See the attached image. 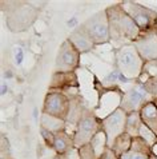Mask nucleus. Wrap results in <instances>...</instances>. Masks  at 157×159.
Listing matches in <instances>:
<instances>
[{
	"mask_svg": "<svg viewBox=\"0 0 157 159\" xmlns=\"http://www.w3.org/2000/svg\"><path fill=\"white\" fill-rule=\"evenodd\" d=\"M45 6L47 2H0V8L6 15V24L14 34L31 28L37 21L41 8Z\"/></svg>",
	"mask_w": 157,
	"mask_h": 159,
	"instance_id": "f257e3e1",
	"label": "nucleus"
},
{
	"mask_svg": "<svg viewBox=\"0 0 157 159\" xmlns=\"http://www.w3.org/2000/svg\"><path fill=\"white\" fill-rule=\"evenodd\" d=\"M108 21H109L111 43L115 48H120L126 44H133L141 35V30L132 20L120 3L107 7Z\"/></svg>",
	"mask_w": 157,
	"mask_h": 159,
	"instance_id": "f03ea898",
	"label": "nucleus"
},
{
	"mask_svg": "<svg viewBox=\"0 0 157 159\" xmlns=\"http://www.w3.org/2000/svg\"><path fill=\"white\" fill-rule=\"evenodd\" d=\"M145 61L141 59L134 44H126L120 48H113V66L125 79L136 82L144 71Z\"/></svg>",
	"mask_w": 157,
	"mask_h": 159,
	"instance_id": "7ed1b4c3",
	"label": "nucleus"
},
{
	"mask_svg": "<svg viewBox=\"0 0 157 159\" xmlns=\"http://www.w3.org/2000/svg\"><path fill=\"white\" fill-rule=\"evenodd\" d=\"M103 131L101 119H99L95 114V110L87 106L84 114L76 127L75 135H73V143L76 148H81L92 142L96 134Z\"/></svg>",
	"mask_w": 157,
	"mask_h": 159,
	"instance_id": "20e7f679",
	"label": "nucleus"
},
{
	"mask_svg": "<svg viewBox=\"0 0 157 159\" xmlns=\"http://www.w3.org/2000/svg\"><path fill=\"white\" fill-rule=\"evenodd\" d=\"M124 91L120 87H104L100 82L97 88V106L93 108L99 119H105L117 108H120Z\"/></svg>",
	"mask_w": 157,
	"mask_h": 159,
	"instance_id": "39448f33",
	"label": "nucleus"
},
{
	"mask_svg": "<svg viewBox=\"0 0 157 159\" xmlns=\"http://www.w3.org/2000/svg\"><path fill=\"white\" fill-rule=\"evenodd\" d=\"M81 25L88 32L95 46H104V44L111 43L109 21H108L107 10L99 11L92 16H89L87 20L83 21Z\"/></svg>",
	"mask_w": 157,
	"mask_h": 159,
	"instance_id": "423d86ee",
	"label": "nucleus"
},
{
	"mask_svg": "<svg viewBox=\"0 0 157 159\" xmlns=\"http://www.w3.org/2000/svg\"><path fill=\"white\" fill-rule=\"evenodd\" d=\"M121 7L125 10L132 20L137 24V27L141 30V32H146L156 28L157 24V11L152 10L149 7H145L137 2H121Z\"/></svg>",
	"mask_w": 157,
	"mask_h": 159,
	"instance_id": "0eeeda50",
	"label": "nucleus"
},
{
	"mask_svg": "<svg viewBox=\"0 0 157 159\" xmlns=\"http://www.w3.org/2000/svg\"><path fill=\"white\" fill-rule=\"evenodd\" d=\"M149 102H153V96L145 90L144 84L136 80L124 91L120 108H123L126 114L140 112L141 108Z\"/></svg>",
	"mask_w": 157,
	"mask_h": 159,
	"instance_id": "6e6552de",
	"label": "nucleus"
},
{
	"mask_svg": "<svg viewBox=\"0 0 157 159\" xmlns=\"http://www.w3.org/2000/svg\"><path fill=\"white\" fill-rule=\"evenodd\" d=\"M80 61L81 54L67 38L59 47L53 72H76L80 68Z\"/></svg>",
	"mask_w": 157,
	"mask_h": 159,
	"instance_id": "1a4fd4ad",
	"label": "nucleus"
},
{
	"mask_svg": "<svg viewBox=\"0 0 157 159\" xmlns=\"http://www.w3.org/2000/svg\"><path fill=\"white\" fill-rule=\"evenodd\" d=\"M69 111V98L67 94L60 91H48L44 103H43L41 112L48 114V115L60 118V119H67Z\"/></svg>",
	"mask_w": 157,
	"mask_h": 159,
	"instance_id": "9d476101",
	"label": "nucleus"
},
{
	"mask_svg": "<svg viewBox=\"0 0 157 159\" xmlns=\"http://www.w3.org/2000/svg\"><path fill=\"white\" fill-rule=\"evenodd\" d=\"M126 116H128V114H126L123 108H117L115 112H112L109 116H107L105 119L101 120L103 131L105 132V135H107L108 147L109 148L113 143V140H115L119 135L125 132Z\"/></svg>",
	"mask_w": 157,
	"mask_h": 159,
	"instance_id": "9b49d317",
	"label": "nucleus"
},
{
	"mask_svg": "<svg viewBox=\"0 0 157 159\" xmlns=\"http://www.w3.org/2000/svg\"><path fill=\"white\" fill-rule=\"evenodd\" d=\"M67 96L69 98V111H68V115H67V129L71 127L72 130V134L75 135V131H76V127L80 122V119L84 114V110L87 107V103L83 95L80 94V88H73V90L65 92ZM65 129V130H67Z\"/></svg>",
	"mask_w": 157,
	"mask_h": 159,
	"instance_id": "f8f14e48",
	"label": "nucleus"
},
{
	"mask_svg": "<svg viewBox=\"0 0 157 159\" xmlns=\"http://www.w3.org/2000/svg\"><path fill=\"white\" fill-rule=\"evenodd\" d=\"M133 44L145 63L157 60V28L141 32V35Z\"/></svg>",
	"mask_w": 157,
	"mask_h": 159,
	"instance_id": "ddd939ff",
	"label": "nucleus"
},
{
	"mask_svg": "<svg viewBox=\"0 0 157 159\" xmlns=\"http://www.w3.org/2000/svg\"><path fill=\"white\" fill-rule=\"evenodd\" d=\"M73 88H80V80L76 72H53L48 86V91L68 92Z\"/></svg>",
	"mask_w": 157,
	"mask_h": 159,
	"instance_id": "4468645a",
	"label": "nucleus"
},
{
	"mask_svg": "<svg viewBox=\"0 0 157 159\" xmlns=\"http://www.w3.org/2000/svg\"><path fill=\"white\" fill-rule=\"evenodd\" d=\"M68 40L76 47V50L80 52L81 55L93 51V48L96 47L95 43L92 42V39L89 38L88 32L84 30V27H83L81 24L77 25V27L72 31L71 35L68 36Z\"/></svg>",
	"mask_w": 157,
	"mask_h": 159,
	"instance_id": "2eb2a0df",
	"label": "nucleus"
},
{
	"mask_svg": "<svg viewBox=\"0 0 157 159\" xmlns=\"http://www.w3.org/2000/svg\"><path fill=\"white\" fill-rule=\"evenodd\" d=\"M119 159H157V157L152 151V147L146 144L140 136L132 139V146L128 152L123 154Z\"/></svg>",
	"mask_w": 157,
	"mask_h": 159,
	"instance_id": "dca6fc26",
	"label": "nucleus"
},
{
	"mask_svg": "<svg viewBox=\"0 0 157 159\" xmlns=\"http://www.w3.org/2000/svg\"><path fill=\"white\" fill-rule=\"evenodd\" d=\"M75 147L73 143V135L68 134L67 131H60L55 134V143H53V151L55 154H67Z\"/></svg>",
	"mask_w": 157,
	"mask_h": 159,
	"instance_id": "f3484780",
	"label": "nucleus"
},
{
	"mask_svg": "<svg viewBox=\"0 0 157 159\" xmlns=\"http://www.w3.org/2000/svg\"><path fill=\"white\" fill-rule=\"evenodd\" d=\"M141 115V120L146 127L155 132L157 135V107L155 106L153 102L146 103L140 111Z\"/></svg>",
	"mask_w": 157,
	"mask_h": 159,
	"instance_id": "a211bd4d",
	"label": "nucleus"
},
{
	"mask_svg": "<svg viewBox=\"0 0 157 159\" xmlns=\"http://www.w3.org/2000/svg\"><path fill=\"white\" fill-rule=\"evenodd\" d=\"M40 127L53 132V134H57V132L64 131L67 129V122H65L64 119H60V118H56V116H52V115H48V114L41 112Z\"/></svg>",
	"mask_w": 157,
	"mask_h": 159,
	"instance_id": "6ab92c4d",
	"label": "nucleus"
},
{
	"mask_svg": "<svg viewBox=\"0 0 157 159\" xmlns=\"http://www.w3.org/2000/svg\"><path fill=\"white\" fill-rule=\"evenodd\" d=\"M132 139L133 138L129 134L124 132V134L119 135L115 140H113V143L111 146V150H113V152H115L116 155L120 158L123 154L128 152L130 150V146H132Z\"/></svg>",
	"mask_w": 157,
	"mask_h": 159,
	"instance_id": "aec40b11",
	"label": "nucleus"
},
{
	"mask_svg": "<svg viewBox=\"0 0 157 159\" xmlns=\"http://www.w3.org/2000/svg\"><path fill=\"white\" fill-rule=\"evenodd\" d=\"M142 120H141V115L140 112H130L126 116V127H125V132L129 134L132 138H137L140 135V129H141Z\"/></svg>",
	"mask_w": 157,
	"mask_h": 159,
	"instance_id": "412c9836",
	"label": "nucleus"
},
{
	"mask_svg": "<svg viewBox=\"0 0 157 159\" xmlns=\"http://www.w3.org/2000/svg\"><path fill=\"white\" fill-rule=\"evenodd\" d=\"M89 144H91V147H92V150H93L95 155L99 158L108 148V139H107L105 132L100 131L99 134H96L95 138L92 139V142H91Z\"/></svg>",
	"mask_w": 157,
	"mask_h": 159,
	"instance_id": "4be33fe9",
	"label": "nucleus"
},
{
	"mask_svg": "<svg viewBox=\"0 0 157 159\" xmlns=\"http://www.w3.org/2000/svg\"><path fill=\"white\" fill-rule=\"evenodd\" d=\"M140 136L141 139H144L146 142V144L149 146V147H155L157 144V135L155 134L153 131H152L149 127H146L145 125H141V129H140Z\"/></svg>",
	"mask_w": 157,
	"mask_h": 159,
	"instance_id": "5701e85b",
	"label": "nucleus"
},
{
	"mask_svg": "<svg viewBox=\"0 0 157 159\" xmlns=\"http://www.w3.org/2000/svg\"><path fill=\"white\" fill-rule=\"evenodd\" d=\"M40 135L43 138V142H44L45 147L53 150V143H55V134L51 131H48L45 129H43V127H40Z\"/></svg>",
	"mask_w": 157,
	"mask_h": 159,
	"instance_id": "b1692460",
	"label": "nucleus"
},
{
	"mask_svg": "<svg viewBox=\"0 0 157 159\" xmlns=\"http://www.w3.org/2000/svg\"><path fill=\"white\" fill-rule=\"evenodd\" d=\"M144 87H145V90L149 92L153 98L157 96V76H151L146 80L145 84H144Z\"/></svg>",
	"mask_w": 157,
	"mask_h": 159,
	"instance_id": "393cba45",
	"label": "nucleus"
},
{
	"mask_svg": "<svg viewBox=\"0 0 157 159\" xmlns=\"http://www.w3.org/2000/svg\"><path fill=\"white\" fill-rule=\"evenodd\" d=\"M78 151H80V159H97L92 147H91V144H87L84 147L78 148Z\"/></svg>",
	"mask_w": 157,
	"mask_h": 159,
	"instance_id": "a878e982",
	"label": "nucleus"
},
{
	"mask_svg": "<svg viewBox=\"0 0 157 159\" xmlns=\"http://www.w3.org/2000/svg\"><path fill=\"white\" fill-rule=\"evenodd\" d=\"M144 72L151 76H157V60H152L144 64Z\"/></svg>",
	"mask_w": 157,
	"mask_h": 159,
	"instance_id": "bb28decb",
	"label": "nucleus"
},
{
	"mask_svg": "<svg viewBox=\"0 0 157 159\" xmlns=\"http://www.w3.org/2000/svg\"><path fill=\"white\" fill-rule=\"evenodd\" d=\"M97 159H119V157H117L116 154L113 152V150H111L109 147H108Z\"/></svg>",
	"mask_w": 157,
	"mask_h": 159,
	"instance_id": "cd10ccee",
	"label": "nucleus"
},
{
	"mask_svg": "<svg viewBox=\"0 0 157 159\" xmlns=\"http://www.w3.org/2000/svg\"><path fill=\"white\" fill-rule=\"evenodd\" d=\"M52 159H68L67 154H55Z\"/></svg>",
	"mask_w": 157,
	"mask_h": 159,
	"instance_id": "c85d7f7f",
	"label": "nucleus"
},
{
	"mask_svg": "<svg viewBox=\"0 0 157 159\" xmlns=\"http://www.w3.org/2000/svg\"><path fill=\"white\" fill-rule=\"evenodd\" d=\"M152 151H153V154H155V155L157 157V144L155 146V147H152Z\"/></svg>",
	"mask_w": 157,
	"mask_h": 159,
	"instance_id": "c756f323",
	"label": "nucleus"
},
{
	"mask_svg": "<svg viewBox=\"0 0 157 159\" xmlns=\"http://www.w3.org/2000/svg\"><path fill=\"white\" fill-rule=\"evenodd\" d=\"M153 103H155V106L157 107V96H155V98H153Z\"/></svg>",
	"mask_w": 157,
	"mask_h": 159,
	"instance_id": "7c9ffc66",
	"label": "nucleus"
},
{
	"mask_svg": "<svg viewBox=\"0 0 157 159\" xmlns=\"http://www.w3.org/2000/svg\"><path fill=\"white\" fill-rule=\"evenodd\" d=\"M156 28H157V24H156Z\"/></svg>",
	"mask_w": 157,
	"mask_h": 159,
	"instance_id": "2f4dec72",
	"label": "nucleus"
}]
</instances>
